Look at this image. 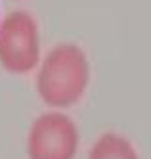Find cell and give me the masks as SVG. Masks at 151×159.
Listing matches in <instances>:
<instances>
[{
	"label": "cell",
	"mask_w": 151,
	"mask_h": 159,
	"mask_svg": "<svg viewBox=\"0 0 151 159\" xmlns=\"http://www.w3.org/2000/svg\"><path fill=\"white\" fill-rule=\"evenodd\" d=\"M90 83V63L84 50L65 42L54 46L37 73V92L50 107H71L84 96Z\"/></svg>",
	"instance_id": "obj_1"
},
{
	"label": "cell",
	"mask_w": 151,
	"mask_h": 159,
	"mask_svg": "<svg viewBox=\"0 0 151 159\" xmlns=\"http://www.w3.org/2000/svg\"><path fill=\"white\" fill-rule=\"evenodd\" d=\"M40 33L29 12H11L0 21V63L8 73L25 75L38 67Z\"/></svg>",
	"instance_id": "obj_2"
},
{
	"label": "cell",
	"mask_w": 151,
	"mask_h": 159,
	"mask_svg": "<svg viewBox=\"0 0 151 159\" xmlns=\"http://www.w3.org/2000/svg\"><path fill=\"white\" fill-rule=\"evenodd\" d=\"M77 150L78 130L65 113H42L31 125L27 136L29 159H75Z\"/></svg>",
	"instance_id": "obj_3"
},
{
	"label": "cell",
	"mask_w": 151,
	"mask_h": 159,
	"mask_svg": "<svg viewBox=\"0 0 151 159\" xmlns=\"http://www.w3.org/2000/svg\"><path fill=\"white\" fill-rule=\"evenodd\" d=\"M88 159H140V155L124 136L105 132L94 142Z\"/></svg>",
	"instance_id": "obj_4"
}]
</instances>
